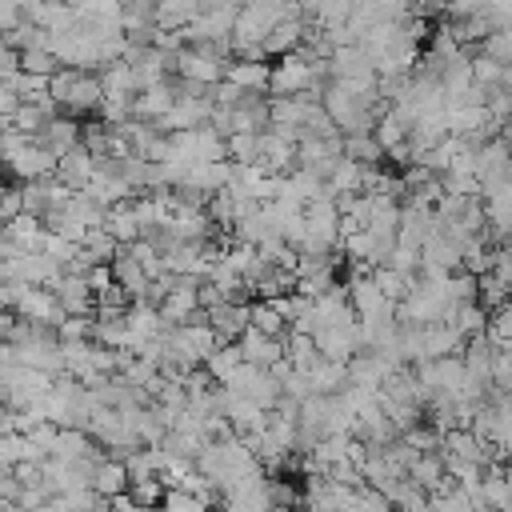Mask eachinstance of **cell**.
I'll return each instance as SVG.
<instances>
[{
  "mask_svg": "<svg viewBox=\"0 0 512 512\" xmlns=\"http://www.w3.org/2000/svg\"><path fill=\"white\" fill-rule=\"evenodd\" d=\"M48 96H52L56 108L68 112V116H96V108H100V100H104L100 72L60 64V68L48 76Z\"/></svg>",
  "mask_w": 512,
  "mask_h": 512,
  "instance_id": "obj_1",
  "label": "cell"
},
{
  "mask_svg": "<svg viewBox=\"0 0 512 512\" xmlns=\"http://www.w3.org/2000/svg\"><path fill=\"white\" fill-rule=\"evenodd\" d=\"M52 372H40V368H28V364H4L0 368V404L8 408V412H16V408H32V404H40L44 396H48V388H52Z\"/></svg>",
  "mask_w": 512,
  "mask_h": 512,
  "instance_id": "obj_2",
  "label": "cell"
},
{
  "mask_svg": "<svg viewBox=\"0 0 512 512\" xmlns=\"http://www.w3.org/2000/svg\"><path fill=\"white\" fill-rule=\"evenodd\" d=\"M224 64H228V56H220L208 44H184L176 52V76L188 80V84H196V88L220 84L224 80Z\"/></svg>",
  "mask_w": 512,
  "mask_h": 512,
  "instance_id": "obj_3",
  "label": "cell"
},
{
  "mask_svg": "<svg viewBox=\"0 0 512 512\" xmlns=\"http://www.w3.org/2000/svg\"><path fill=\"white\" fill-rule=\"evenodd\" d=\"M256 164H260L264 172H272V176L292 172V168H296V140L284 136V132H276V128L268 124V128L256 136Z\"/></svg>",
  "mask_w": 512,
  "mask_h": 512,
  "instance_id": "obj_4",
  "label": "cell"
},
{
  "mask_svg": "<svg viewBox=\"0 0 512 512\" xmlns=\"http://www.w3.org/2000/svg\"><path fill=\"white\" fill-rule=\"evenodd\" d=\"M196 284H200V280H192V276H176V288L160 300V320H164V328L188 324L192 316L204 312V308H200V296H196Z\"/></svg>",
  "mask_w": 512,
  "mask_h": 512,
  "instance_id": "obj_5",
  "label": "cell"
},
{
  "mask_svg": "<svg viewBox=\"0 0 512 512\" xmlns=\"http://www.w3.org/2000/svg\"><path fill=\"white\" fill-rule=\"evenodd\" d=\"M12 316H20V320H40V324H52V328H56L68 312L60 308V300H56L52 288H44V284H28L24 296H20V304L12 308Z\"/></svg>",
  "mask_w": 512,
  "mask_h": 512,
  "instance_id": "obj_6",
  "label": "cell"
},
{
  "mask_svg": "<svg viewBox=\"0 0 512 512\" xmlns=\"http://www.w3.org/2000/svg\"><path fill=\"white\" fill-rule=\"evenodd\" d=\"M172 104H176V76H164L160 84H148V88H140L132 96V120L156 124Z\"/></svg>",
  "mask_w": 512,
  "mask_h": 512,
  "instance_id": "obj_7",
  "label": "cell"
},
{
  "mask_svg": "<svg viewBox=\"0 0 512 512\" xmlns=\"http://www.w3.org/2000/svg\"><path fill=\"white\" fill-rule=\"evenodd\" d=\"M436 228V212L424 208V204H412V200H400V224H396V244H408L420 252V244L432 236Z\"/></svg>",
  "mask_w": 512,
  "mask_h": 512,
  "instance_id": "obj_8",
  "label": "cell"
},
{
  "mask_svg": "<svg viewBox=\"0 0 512 512\" xmlns=\"http://www.w3.org/2000/svg\"><path fill=\"white\" fill-rule=\"evenodd\" d=\"M304 32H308V20L304 16H288V20L272 24V32L260 40V56L264 60H280V56L296 52L304 44Z\"/></svg>",
  "mask_w": 512,
  "mask_h": 512,
  "instance_id": "obj_9",
  "label": "cell"
},
{
  "mask_svg": "<svg viewBox=\"0 0 512 512\" xmlns=\"http://www.w3.org/2000/svg\"><path fill=\"white\" fill-rule=\"evenodd\" d=\"M268 72L272 64L260 56H228L224 64V80L236 84L240 92H268Z\"/></svg>",
  "mask_w": 512,
  "mask_h": 512,
  "instance_id": "obj_10",
  "label": "cell"
},
{
  "mask_svg": "<svg viewBox=\"0 0 512 512\" xmlns=\"http://www.w3.org/2000/svg\"><path fill=\"white\" fill-rule=\"evenodd\" d=\"M52 292H56V300H60V308L68 316H92V308H96V296H92V288H88V280L80 272H60Z\"/></svg>",
  "mask_w": 512,
  "mask_h": 512,
  "instance_id": "obj_11",
  "label": "cell"
},
{
  "mask_svg": "<svg viewBox=\"0 0 512 512\" xmlns=\"http://www.w3.org/2000/svg\"><path fill=\"white\" fill-rule=\"evenodd\" d=\"M460 348H464V336L456 332L452 320H444V324H420V360H440V356H452Z\"/></svg>",
  "mask_w": 512,
  "mask_h": 512,
  "instance_id": "obj_12",
  "label": "cell"
},
{
  "mask_svg": "<svg viewBox=\"0 0 512 512\" xmlns=\"http://www.w3.org/2000/svg\"><path fill=\"white\" fill-rule=\"evenodd\" d=\"M92 492L100 496V500H116V496H124L128 492V468H124V460L120 456H100L96 460V468H92Z\"/></svg>",
  "mask_w": 512,
  "mask_h": 512,
  "instance_id": "obj_13",
  "label": "cell"
},
{
  "mask_svg": "<svg viewBox=\"0 0 512 512\" xmlns=\"http://www.w3.org/2000/svg\"><path fill=\"white\" fill-rule=\"evenodd\" d=\"M36 140H40V144L60 160L64 152H72V148L80 144V120H76V116H68V112H56V116L44 124V132H40Z\"/></svg>",
  "mask_w": 512,
  "mask_h": 512,
  "instance_id": "obj_14",
  "label": "cell"
},
{
  "mask_svg": "<svg viewBox=\"0 0 512 512\" xmlns=\"http://www.w3.org/2000/svg\"><path fill=\"white\" fill-rule=\"evenodd\" d=\"M204 320L212 324V332L220 336V344L228 340H240V332L248 328V304H236V300H220L216 308L204 312Z\"/></svg>",
  "mask_w": 512,
  "mask_h": 512,
  "instance_id": "obj_15",
  "label": "cell"
},
{
  "mask_svg": "<svg viewBox=\"0 0 512 512\" xmlns=\"http://www.w3.org/2000/svg\"><path fill=\"white\" fill-rule=\"evenodd\" d=\"M240 356L248 360V364H260V368H272L280 356H284V340L280 336H264V332H256L252 324L240 332Z\"/></svg>",
  "mask_w": 512,
  "mask_h": 512,
  "instance_id": "obj_16",
  "label": "cell"
},
{
  "mask_svg": "<svg viewBox=\"0 0 512 512\" xmlns=\"http://www.w3.org/2000/svg\"><path fill=\"white\" fill-rule=\"evenodd\" d=\"M92 176H96V156H92L84 144H76L72 152H64V156L56 160V180H64L72 192H80Z\"/></svg>",
  "mask_w": 512,
  "mask_h": 512,
  "instance_id": "obj_17",
  "label": "cell"
},
{
  "mask_svg": "<svg viewBox=\"0 0 512 512\" xmlns=\"http://www.w3.org/2000/svg\"><path fill=\"white\" fill-rule=\"evenodd\" d=\"M372 168L376 164H356L348 156H336L332 168H328V176H324V184H328V192H364Z\"/></svg>",
  "mask_w": 512,
  "mask_h": 512,
  "instance_id": "obj_18",
  "label": "cell"
},
{
  "mask_svg": "<svg viewBox=\"0 0 512 512\" xmlns=\"http://www.w3.org/2000/svg\"><path fill=\"white\" fill-rule=\"evenodd\" d=\"M108 268H112V280H116L132 300L144 296V288H148V272L140 268V260H136L128 248H116V256L108 260Z\"/></svg>",
  "mask_w": 512,
  "mask_h": 512,
  "instance_id": "obj_19",
  "label": "cell"
},
{
  "mask_svg": "<svg viewBox=\"0 0 512 512\" xmlns=\"http://www.w3.org/2000/svg\"><path fill=\"white\" fill-rule=\"evenodd\" d=\"M196 12H200V0H156V8H152V28H160V32H180V28H188V24L196 20Z\"/></svg>",
  "mask_w": 512,
  "mask_h": 512,
  "instance_id": "obj_20",
  "label": "cell"
},
{
  "mask_svg": "<svg viewBox=\"0 0 512 512\" xmlns=\"http://www.w3.org/2000/svg\"><path fill=\"white\" fill-rule=\"evenodd\" d=\"M4 240L28 248V252H40V240H44V220L32 216V212H16L12 220H4Z\"/></svg>",
  "mask_w": 512,
  "mask_h": 512,
  "instance_id": "obj_21",
  "label": "cell"
},
{
  "mask_svg": "<svg viewBox=\"0 0 512 512\" xmlns=\"http://www.w3.org/2000/svg\"><path fill=\"white\" fill-rule=\"evenodd\" d=\"M104 232H108L116 244H132V240H140V220H136V212H132V200L108 208V216H104Z\"/></svg>",
  "mask_w": 512,
  "mask_h": 512,
  "instance_id": "obj_22",
  "label": "cell"
},
{
  "mask_svg": "<svg viewBox=\"0 0 512 512\" xmlns=\"http://www.w3.org/2000/svg\"><path fill=\"white\" fill-rule=\"evenodd\" d=\"M408 480L428 496L444 480V456H440V448L436 452H416V460L408 464Z\"/></svg>",
  "mask_w": 512,
  "mask_h": 512,
  "instance_id": "obj_23",
  "label": "cell"
},
{
  "mask_svg": "<svg viewBox=\"0 0 512 512\" xmlns=\"http://www.w3.org/2000/svg\"><path fill=\"white\" fill-rule=\"evenodd\" d=\"M248 324L256 328V332H264V336H288L292 328H288V320H284V312L272 304V300H252L248 304Z\"/></svg>",
  "mask_w": 512,
  "mask_h": 512,
  "instance_id": "obj_24",
  "label": "cell"
},
{
  "mask_svg": "<svg viewBox=\"0 0 512 512\" xmlns=\"http://www.w3.org/2000/svg\"><path fill=\"white\" fill-rule=\"evenodd\" d=\"M244 364V356H240V344L236 340H228V344H216L208 356H204V372L216 380V384H224L236 368Z\"/></svg>",
  "mask_w": 512,
  "mask_h": 512,
  "instance_id": "obj_25",
  "label": "cell"
},
{
  "mask_svg": "<svg viewBox=\"0 0 512 512\" xmlns=\"http://www.w3.org/2000/svg\"><path fill=\"white\" fill-rule=\"evenodd\" d=\"M308 380H312V392H324V396H336L344 384H348V368L340 364V360H316L312 368H308Z\"/></svg>",
  "mask_w": 512,
  "mask_h": 512,
  "instance_id": "obj_26",
  "label": "cell"
},
{
  "mask_svg": "<svg viewBox=\"0 0 512 512\" xmlns=\"http://www.w3.org/2000/svg\"><path fill=\"white\" fill-rule=\"evenodd\" d=\"M340 156H348L356 164H384V148L376 144L372 132H348L340 140Z\"/></svg>",
  "mask_w": 512,
  "mask_h": 512,
  "instance_id": "obj_27",
  "label": "cell"
},
{
  "mask_svg": "<svg viewBox=\"0 0 512 512\" xmlns=\"http://www.w3.org/2000/svg\"><path fill=\"white\" fill-rule=\"evenodd\" d=\"M92 340L104 348H128V320L120 316H96L92 312Z\"/></svg>",
  "mask_w": 512,
  "mask_h": 512,
  "instance_id": "obj_28",
  "label": "cell"
},
{
  "mask_svg": "<svg viewBox=\"0 0 512 512\" xmlns=\"http://www.w3.org/2000/svg\"><path fill=\"white\" fill-rule=\"evenodd\" d=\"M372 136H376V144H380L384 152H392L396 144L408 140V128H404V120H400L392 108H384V112L376 116V124H372Z\"/></svg>",
  "mask_w": 512,
  "mask_h": 512,
  "instance_id": "obj_29",
  "label": "cell"
},
{
  "mask_svg": "<svg viewBox=\"0 0 512 512\" xmlns=\"http://www.w3.org/2000/svg\"><path fill=\"white\" fill-rule=\"evenodd\" d=\"M136 508H160V500H164V480L160 476H136V480H128V492H124Z\"/></svg>",
  "mask_w": 512,
  "mask_h": 512,
  "instance_id": "obj_30",
  "label": "cell"
},
{
  "mask_svg": "<svg viewBox=\"0 0 512 512\" xmlns=\"http://www.w3.org/2000/svg\"><path fill=\"white\" fill-rule=\"evenodd\" d=\"M476 304H480L484 312L508 304V284H504L496 272H480V276H476Z\"/></svg>",
  "mask_w": 512,
  "mask_h": 512,
  "instance_id": "obj_31",
  "label": "cell"
},
{
  "mask_svg": "<svg viewBox=\"0 0 512 512\" xmlns=\"http://www.w3.org/2000/svg\"><path fill=\"white\" fill-rule=\"evenodd\" d=\"M372 284L384 292V300H392V304H400L404 296H408V288H412V280L408 276H400V272H392L388 264H376L372 268Z\"/></svg>",
  "mask_w": 512,
  "mask_h": 512,
  "instance_id": "obj_32",
  "label": "cell"
},
{
  "mask_svg": "<svg viewBox=\"0 0 512 512\" xmlns=\"http://www.w3.org/2000/svg\"><path fill=\"white\" fill-rule=\"evenodd\" d=\"M452 324H456V332L468 340V336H480V332H484V324H488V312H484L476 300H468V304H460V308L452 312Z\"/></svg>",
  "mask_w": 512,
  "mask_h": 512,
  "instance_id": "obj_33",
  "label": "cell"
},
{
  "mask_svg": "<svg viewBox=\"0 0 512 512\" xmlns=\"http://www.w3.org/2000/svg\"><path fill=\"white\" fill-rule=\"evenodd\" d=\"M160 512H220V508H216V504H204L200 496H192V492H184V488H164Z\"/></svg>",
  "mask_w": 512,
  "mask_h": 512,
  "instance_id": "obj_34",
  "label": "cell"
},
{
  "mask_svg": "<svg viewBox=\"0 0 512 512\" xmlns=\"http://www.w3.org/2000/svg\"><path fill=\"white\" fill-rule=\"evenodd\" d=\"M256 136L260 132H232L224 136V152L232 164H256Z\"/></svg>",
  "mask_w": 512,
  "mask_h": 512,
  "instance_id": "obj_35",
  "label": "cell"
},
{
  "mask_svg": "<svg viewBox=\"0 0 512 512\" xmlns=\"http://www.w3.org/2000/svg\"><path fill=\"white\" fill-rule=\"evenodd\" d=\"M484 336L500 348V344H508L512 340V304H500V308H492L488 312V324H484Z\"/></svg>",
  "mask_w": 512,
  "mask_h": 512,
  "instance_id": "obj_36",
  "label": "cell"
},
{
  "mask_svg": "<svg viewBox=\"0 0 512 512\" xmlns=\"http://www.w3.org/2000/svg\"><path fill=\"white\" fill-rule=\"evenodd\" d=\"M476 52H484V56H492V60H500V64H512V24H508V28L488 32V36L480 40V48H476Z\"/></svg>",
  "mask_w": 512,
  "mask_h": 512,
  "instance_id": "obj_37",
  "label": "cell"
},
{
  "mask_svg": "<svg viewBox=\"0 0 512 512\" xmlns=\"http://www.w3.org/2000/svg\"><path fill=\"white\" fill-rule=\"evenodd\" d=\"M20 68L32 72V76H52L60 68V60L48 52V48H24L20 52Z\"/></svg>",
  "mask_w": 512,
  "mask_h": 512,
  "instance_id": "obj_38",
  "label": "cell"
},
{
  "mask_svg": "<svg viewBox=\"0 0 512 512\" xmlns=\"http://www.w3.org/2000/svg\"><path fill=\"white\" fill-rule=\"evenodd\" d=\"M384 264L392 268V272H400V276H416L420 272V252L416 248H408V244H392V252L384 256Z\"/></svg>",
  "mask_w": 512,
  "mask_h": 512,
  "instance_id": "obj_39",
  "label": "cell"
},
{
  "mask_svg": "<svg viewBox=\"0 0 512 512\" xmlns=\"http://www.w3.org/2000/svg\"><path fill=\"white\" fill-rule=\"evenodd\" d=\"M428 508L432 512H476V504L460 492V484L452 492H440V496H428Z\"/></svg>",
  "mask_w": 512,
  "mask_h": 512,
  "instance_id": "obj_40",
  "label": "cell"
},
{
  "mask_svg": "<svg viewBox=\"0 0 512 512\" xmlns=\"http://www.w3.org/2000/svg\"><path fill=\"white\" fill-rule=\"evenodd\" d=\"M60 340H92V316H64L56 324Z\"/></svg>",
  "mask_w": 512,
  "mask_h": 512,
  "instance_id": "obj_41",
  "label": "cell"
},
{
  "mask_svg": "<svg viewBox=\"0 0 512 512\" xmlns=\"http://www.w3.org/2000/svg\"><path fill=\"white\" fill-rule=\"evenodd\" d=\"M24 20V8H20V0H0V36H8L16 24Z\"/></svg>",
  "mask_w": 512,
  "mask_h": 512,
  "instance_id": "obj_42",
  "label": "cell"
},
{
  "mask_svg": "<svg viewBox=\"0 0 512 512\" xmlns=\"http://www.w3.org/2000/svg\"><path fill=\"white\" fill-rule=\"evenodd\" d=\"M16 212H24V204H20V188H4V200H0V220H12Z\"/></svg>",
  "mask_w": 512,
  "mask_h": 512,
  "instance_id": "obj_43",
  "label": "cell"
},
{
  "mask_svg": "<svg viewBox=\"0 0 512 512\" xmlns=\"http://www.w3.org/2000/svg\"><path fill=\"white\" fill-rule=\"evenodd\" d=\"M16 104H20V96H16V88H12L8 80H0V120H8V116L16 112Z\"/></svg>",
  "mask_w": 512,
  "mask_h": 512,
  "instance_id": "obj_44",
  "label": "cell"
},
{
  "mask_svg": "<svg viewBox=\"0 0 512 512\" xmlns=\"http://www.w3.org/2000/svg\"><path fill=\"white\" fill-rule=\"evenodd\" d=\"M496 136H500V140H504V148L512 152V116H508V120H504V124L496 128Z\"/></svg>",
  "mask_w": 512,
  "mask_h": 512,
  "instance_id": "obj_45",
  "label": "cell"
},
{
  "mask_svg": "<svg viewBox=\"0 0 512 512\" xmlns=\"http://www.w3.org/2000/svg\"><path fill=\"white\" fill-rule=\"evenodd\" d=\"M8 428H12V412H8V408H4V404H0V436H4V432H8Z\"/></svg>",
  "mask_w": 512,
  "mask_h": 512,
  "instance_id": "obj_46",
  "label": "cell"
},
{
  "mask_svg": "<svg viewBox=\"0 0 512 512\" xmlns=\"http://www.w3.org/2000/svg\"><path fill=\"white\" fill-rule=\"evenodd\" d=\"M508 304H512V288H508Z\"/></svg>",
  "mask_w": 512,
  "mask_h": 512,
  "instance_id": "obj_47",
  "label": "cell"
},
{
  "mask_svg": "<svg viewBox=\"0 0 512 512\" xmlns=\"http://www.w3.org/2000/svg\"><path fill=\"white\" fill-rule=\"evenodd\" d=\"M0 172H4V164H0Z\"/></svg>",
  "mask_w": 512,
  "mask_h": 512,
  "instance_id": "obj_48",
  "label": "cell"
},
{
  "mask_svg": "<svg viewBox=\"0 0 512 512\" xmlns=\"http://www.w3.org/2000/svg\"><path fill=\"white\" fill-rule=\"evenodd\" d=\"M296 512H304V508H296Z\"/></svg>",
  "mask_w": 512,
  "mask_h": 512,
  "instance_id": "obj_49",
  "label": "cell"
}]
</instances>
